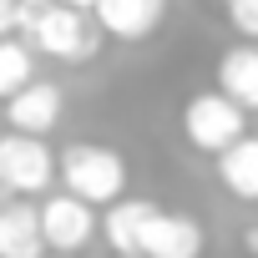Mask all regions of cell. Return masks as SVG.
I'll return each instance as SVG.
<instances>
[{
  "label": "cell",
  "instance_id": "1",
  "mask_svg": "<svg viewBox=\"0 0 258 258\" xmlns=\"http://www.w3.org/2000/svg\"><path fill=\"white\" fill-rule=\"evenodd\" d=\"M56 172H61L66 192L86 198L91 208L96 203H116L126 192V162H121V152H111L101 142H71L56 157Z\"/></svg>",
  "mask_w": 258,
  "mask_h": 258
},
{
  "label": "cell",
  "instance_id": "13",
  "mask_svg": "<svg viewBox=\"0 0 258 258\" xmlns=\"http://www.w3.org/2000/svg\"><path fill=\"white\" fill-rule=\"evenodd\" d=\"M36 71V46L31 41H16V36H0V101H11Z\"/></svg>",
  "mask_w": 258,
  "mask_h": 258
},
{
  "label": "cell",
  "instance_id": "11",
  "mask_svg": "<svg viewBox=\"0 0 258 258\" xmlns=\"http://www.w3.org/2000/svg\"><path fill=\"white\" fill-rule=\"evenodd\" d=\"M218 91L233 96L243 111H258V46H233L218 61Z\"/></svg>",
  "mask_w": 258,
  "mask_h": 258
},
{
  "label": "cell",
  "instance_id": "9",
  "mask_svg": "<svg viewBox=\"0 0 258 258\" xmlns=\"http://www.w3.org/2000/svg\"><path fill=\"white\" fill-rule=\"evenodd\" d=\"M0 258H46L41 208H31V203H0Z\"/></svg>",
  "mask_w": 258,
  "mask_h": 258
},
{
  "label": "cell",
  "instance_id": "12",
  "mask_svg": "<svg viewBox=\"0 0 258 258\" xmlns=\"http://www.w3.org/2000/svg\"><path fill=\"white\" fill-rule=\"evenodd\" d=\"M218 182L233 198L258 203V137H238L233 147L218 152Z\"/></svg>",
  "mask_w": 258,
  "mask_h": 258
},
{
  "label": "cell",
  "instance_id": "5",
  "mask_svg": "<svg viewBox=\"0 0 258 258\" xmlns=\"http://www.w3.org/2000/svg\"><path fill=\"white\" fill-rule=\"evenodd\" d=\"M41 233H46V248H56V253H76V248L91 243V233H96V213H91L86 198H76V192H56V198L41 203Z\"/></svg>",
  "mask_w": 258,
  "mask_h": 258
},
{
  "label": "cell",
  "instance_id": "4",
  "mask_svg": "<svg viewBox=\"0 0 258 258\" xmlns=\"http://www.w3.org/2000/svg\"><path fill=\"white\" fill-rule=\"evenodd\" d=\"M56 177V157L41 137L31 132H6L0 137V187L16 192V198H31V192H46Z\"/></svg>",
  "mask_w": 258,
  "mask_h": 258
},
{
  "label": "cell",
  "instance_id": "2",
  "mask_svg": "<svg viewBox=\"0 0 258 258\" xmlns=\"http://www.w3.org/2000/svg\"><path fill=\"white\" fill-rule=\"evenodd\" d=\"M26 41H31L41 56H56V61H86V56H96L101 26H96V21H86V11L51 0V11L36 21V31H31Z\"/></svg>",
  "mask_w": 258,
  "mask_h": 258
},
{
  "label": "cell",
  "instance_id": "19",
  "mask_svg": "<svg viewBox=\"0 0 258 258\" xmlns=\"http://www.w3.org/2000/svg\"><path fill=\"white\" fill-rule=\"evenodd\" d=\"M0 203H6V187H0Z\"/></svg>",
  "mask_w": 258,
  "mask_h": 258
},
{
  "label": "cell",
  "instance_id": "18",
  "mask_svg": "<svg viewBox=\"0 0 258 258\" xmlns=\"http://www.w3.org/2000/svg\"><path fill=\"white\" fill-rule=\"evenodd\" d=\"M116 258H147V253H116Z\"/></svg>",
  "mask_w": 258,
  "mask_h": 258
},
{
  "label": "cell",
  "instance_id": "14",
  "mask_svg": "<svg viewBox=\"0 0 258 258\" xmlns=\"http://www.w3.org/2000/svg\"><path fill=\"white\" fill-rule=\"evenodd\" d=\"M228 21H233L238 36L258 41V0H228Z\"/></svg>",
  "mask_w": 258,
  "mask_h": 258
},
{
  "label": "cell",
  "instance_id": "10",
  "mask_svg": "<svg viewBox=\"0 0 258 258\" xmlns=\"http://www.w3.org/2000/svg\"><path fill=\"white\" fill-rule=\"evenodd\" d=\"M157 218V203L147 198H116L106 203V218H101V233L116 253H142V238H147V223Z\"/></svg>",
  "mask_w": 258,
  "mask_h": 258
},
{
  "label": "cell",
  "instance_id": "20",
  "mask_svg": "<svg viewBox=\"0 0 258 258\" xmlns=\"http://www.w3.org/2000/svg\"><path fill=\"white\" fill-rule=\"evenodd\" d=\"M223 6H228V0H223Z\"/></svg>",
  "mask_w": 258,
  "mask_h": 258
},
{
  "label": "cell",
  "instance_id": "7",
  "mask_svg": "<svg viewBox=\"0 0 258 258\" xmlns=\"http://www.w3.org/2000/svg\"><path fill=\"white\" fill-rule=\"evenodd\" d=\"M6 121H11V132L46 137L51 126L61 121V86H56V81H26V86L6 101Z\"/></svg>",
  "mask_w": 258,
  "mask_h": 258
},
{
  "label": "cell",
  "instance_id": "3",
  "mask_svg": "<svg viewBox=\"0 0 258 258\" xmlns=\"http://www.w3.org/2000/svg\"><path fill=\"white\" fill-rule=\"evenodd\" d=\"M182 132L198 152H223L243 137V106L223 91H198L187 106H182Z\"/></svg>",
  "mask_w": 258,
  "mask_h": 258
},
{
  "label": "cell",
  "instance_id": "6",
  "mask_svg": "<svg viewBox=\"0 0 258 258\" xmlns=\"http://www.w3.org/2000/svg\"><path fill=\"white\" fill-rule=\"evenodd\" d=\"M162 11H167V0H96L91 21L111 41H147L162 26Z\"/></svg>",
  "mask_w": 258,
  "mask_h": 258
},
{
  "label": "cell",
  "instance_id": "8",
  "mask_svg": "<svg viewBox=\"0 0 258 258\" xmlns=\"http://www.w3.org/2000/svg\"><path fill=\"white\" fill-rule=\"evenodd\" d=\"M142 253L147 258H203V223L187 218V213H162L147 223V238H142Z\"/></svg>",
  "mask_w": 258,
  "mask_h": 258
},
{
  "label": "cell",
  "instance_id": "15",
  "mask_svg": "<svg viewBox=\"0 0 258 258\" xmlns=\"http://www.w3.org/2000/svg\"><path fill=\"white\" fill-rule=\"evenodd\" d=\"M0 36H16V0H0Z\"/></svg>",
  "mask_w": 258,
  "mask_h": 258
},
{
  "label": "cell",
  "instance_id": "16",
  "mask_svg": "<svg viewBox=\"0 0 258 258\" xmlns=\"http://www.w3.org/2000/svg\"><path fill=\"white\" fill-rule=\"evenodd\" d=\"M243 253H248V258H258V223H248V228H243Z\"/></svg>",
  "mask_w": 258,
  "mask_h": 258
},
{
  "label": "cell",
  "instance_id": "17",
  "mask_svg": "<svg viewBox=\"0 0 258 258\" xmlns=\"http://www.w3.org/2000/svg\"><path fill=\"white\" fill-rule=\"evenodd\" d=\"M61 6H76V11H91V6H96V0H61Z\"/></svg>",
  "mask_w": 258,
  "mask_h": 258
}]
</instances>
